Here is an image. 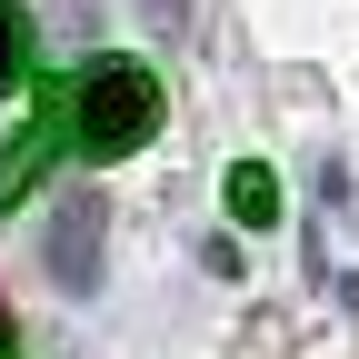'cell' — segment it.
<instances>
[{"label": "cell", "instance_id": "1", "mask_svg": "<svg viewBox=\"0 0 359 359\" xmlns=\"http://www.w3.org/2000/svg\"><path fill=\"white\" fill-rule=\"evenodd\" d=\"M70 130H80V160H130L160 130V70L130 50H90L70 70Z\"/></svg>", "mask_w": 359, "mask_h": 359}, {"label": "cell", "instance_id": "2", "mask_svg": "<svg viewBox=\"0 0 359 359\" xmlns=\"http://www.w3.org/2000/svg\"><path fill=\"white\" fill-rule=\"evenodd\" d=\"M100 230H110L100 190H90V180H70V190L50 200V230H40V269H50L70 299H90V290H100Z\"/></svg>", "mask_w": 359, "mask_h": 359}, {"label": "cell", "instance_id": "3", "mask_svg": "<svg viewBox=\"0 0 359 359\" xmlns=\"http://www.w3.org/2000/svg\"><path fill=\"white\" fill-rule=\"evenodd\" d=\"M50 140H60V100H50V90H30V120H20V140H0V210L40 190V170H50Z\"/></svg>", "mask_w": 359, "mask_h": 359}, {"label": "cell", "instance_id": "4", "mask_svg": "<svg viewBox=\"0 0 359 359\" xmlns=\"http://www.w3.org/2000/svg\"><path fill=\"white\" fill-rule=\"evenodd\" d=\"M219 200H230V219H240V230H269V219H280V180H269V160H240Z\"/></svg>", "mask_w": 359, "mask_h": 359}, {"label": "cell", "instance_id": "5", "mask_svg": "<svg viewBox=\"0 0 359 359\" xmlns=\"http://www.w3.org/2000/svg\"><path fill=\"white\" fill-rule=\"evenodd\" d=\"M30 40H40V30H30V11H20V0H0V100L30 80Z\"/></svg>", "mask_w": 359, "mask_h": 359}, {"label": "cell", "instance_id": "6", "mask_svg": "<svg viewBox=\"0 0 359 359\" xmlns=\"http://www.w3.org/2000/svg\"><path fill=\"white\" fill-rule=\"evenodd\" d=\"M140 11H150V20H160V30H180V0H140Z\"/></svg>", "mask_w": 359, "mask_h": 359}]
</instances>
